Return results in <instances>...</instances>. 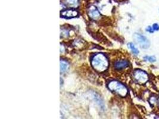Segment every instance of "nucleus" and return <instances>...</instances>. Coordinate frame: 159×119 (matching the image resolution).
Wrapping results in <instances>:
<instances>
[{
  "label": "nucleus",
  "instance_id": "1",
  "mask_svg": "<svg viewBox=\"0 0 159 119\" xmlns=\"http://www.w3.org/2000/svg\"><path fill=\"white\" fill-rule=\"evenodd\" d=\"M109 60L102 53L95 55L91 59V65L94 69L99 72H104L109 67Z\"/></svg>",
  "mask_w": 159,
  "mask_h": 119
},
{
  "label": "nucleus",
  "instance_id": "2",
  "mask_svg": "<svg viewBox=\"0 0 159 119\" xmlns=\"http://www.w3.org/2000/svg\"><path fill=\"white\" fill-rule=\"evenodd\" d=\"M108 88L111 91L122 97H126L128 92L127 88L122 83L117 81H112L109 82Z\"/></svg>",
  "mask_w": 159,
  "mask_h": 119
},
{
  "label": "nucleus",
  "instance_id": "3",
  "mask_svg": "<svg viewBox=\"0 0 159 119\" xmlns=\"http://www.w3.org/2000/svg\"><path fill=\"white\" fill-rule=\"evenodd\" d=\"M134 78L135 81L139 84H144L149 79L147 73L140 69H137L134 71Z\"/></svg>",
  "mask_w": 159,
  "mask_h": 119
},
{
  "label": "nucleus",
  "instance_id": "4",
  "mask_svg": "<svg viewBox=\"0 0 159 119\" xmlns=\"http://www.w3.org/2000/svg\"><path fill=\"white\" fill-rule=\"evenodd\" d=\"M134 38L141 47L143 48H147L150 46V41L144 36L139 33H135Z\"/></svg>",
  "mask_w": 159,
  "mask_h": 119
},
{
  "label": "nucleus",
  "instance_id": "5",
  "mask_svg": "<svg viewBox=\"0 0 159 119\" xmlns=\"http://www.w3.org/2000/svg\"><path fill=\"white\" fill-rule=\"evenodd\" d=\"M61 16L65 18H73L77 17L79 13L78 11L75 9H66L63 11H62L60 13Z\"/></svg>",
  "mask_w": 159,
  "mask_h": 119
},
{
  "label": "nucleus",
  "instance_id": "6",
  "mask_svg": "<svg viewBox=\"0 0 159 119\" xmlns=\"http://www.w3.org/2000/svg\"><path fill=\"white\" fill-rule=\"evenodd\" d=\"M129 64V62L126 60H119L115 62L114 66L116 70H120L128 67Z\"/></svg>",
  "mask_w": 159,
  "mask_h": 119
},
{
  "label": "nucleus",
  "instance_id": "7",
  "mask_svg": "<svg viewBox=\"0 0 159 119\" xmlns=\"http://www.w3.org/2000/svg\"><path fill=\"white\" fill-rule=\"evenodd\" d=\"M88 14L90 16V17L94 20H97L100 17V14L98 10H97V8L94 6H93L89 8Z\"/></svg>",
  "mask_w": 159,
  "mask_h": 119
},
{
  "label": "nucleus",
  "instance_id": "8",
  "mask_svg": "<svg viewBox=\"0 0 159 119\" xmlns=\"http://www.w3.org/2000/svg\"><path fill=\"white\" fill-rule=\"evenodd\" d=\"M69 68V64L65 60H61L60 61V72L64 73L67 71V70Z\"/></svg>",
  "mask_w": 159,
  "mask_h": 119
},
{
  "label": "nucleus",
  "instance_id": "9",
  "mask_svg": "<svg viewBox=\"0 0 159 119\" xmlns=\"http://www.w3.org/2000/svg\"><path fill=\"white\" fill-rule=\"evenodd\" d=\"M128 47L130 48V50H131V51H132V52H133L134 54L138 55V54H139V52L138 50L135 46V45H134L133 43L130 42V43L128 44Z\"/></svg>",
  "mask_w": 159,
  "mask_h": 119
},
{
  "label": "nucleus",
  "instance_id": "10",
  "mask_svg": "<svg viewBox=\"0 0 159 119\" xmlns=\"http://www.w3.org/2000/svg\"><path fill=\"white\" fill-rule=\"evenodd\" d=\"M144 59L151 63L155 62L156 61V59L154 56H145L144 57Z\"/></svg>",
  "mask_w": 159,
  "mask_h": 119
},
{
  "label": "nucleus",
  "instance_id": "11",
  "mask_svg": "<svg viewBox=\"0 0 159 119\" xmlns=\"http://www.w3.org/2000/svg\"><path fill=\"white\" fill-rule=\"evenodd\" d=\"M66 3L70 4V5H74L76 3L77 0H65Z\"/></svg>",
  "mask_w": 159,
  "mask_h": 119
},
{
  "label": "nucleus",
  "instance_id": "12",
  "mask_svg": "<svg viewBox=\"0 0 159 119\" xmlns=\"http://www.w3.org/2000/svg\"><path fill=\"white\" fill-rule=\"evenodd\" d=\"M152 30H154V31H155V30H159V25L158 24H157V23H155V24H154L153 25H152Z\"/></svg>",
  "mask_w": 159,
  "mask_h": 119
},
{
  "label": "nucleus",
  "instance_id": "13",
  "mask_svg": "<svg viewBox=\"0 0 159 119\" xmlns=\"http://www.w3.org/2000/svg\"><path fill=\"white\" fill-rule=\"evenodd\" d=\"M147 30L148 32H152V31H153L152 28H151L150 26H148V28L147 29Z\"/></svg>",
  "mask_w": 159,
  "mask_h": 119
},
{
  "label": "nucleus",
  "instance_id": "14",
  "mask_svg": "<svg viewBox=\"0 0 159 119\" xmlns=\"http://www.w3.org/2000/svg\"></svg>",
  "mask_w": 159,
  "mask_h": 119
}]
</instances>
